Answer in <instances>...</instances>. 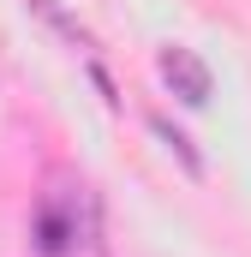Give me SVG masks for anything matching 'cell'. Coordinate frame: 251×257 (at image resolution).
I'll use <instances>...</instances> for the list:
<instances>
[{
    "label": "cell",
    "instance_id": "cell-1",
    "mask_svg": "<svg viewBox=\"0 0 251 257\" xmlns=\"http://www.w3.org/2000/svg\"><path fill=\"white\" fill-rule=\"evenodd\" d=\"M84 239H90V197H84V186H78V197L66 192V197H48L36 209V245L48 257H66Z\"/></svg>",
    "mask_w": 251,
    "mask_h": 257
},
{
    "label": "cell",
    "instance_id": "cell-2",
    "mask_svg": "<svg viewBox=\"0 0 251 257\" xmlns=\"http://www.w3.org/2000/svg\"><path fill=\"white\" fill-rule=\"evenodd\" d=\"M162 78H168V90H174L180 102H191V108L209 102V90H215V84H209V66L197 60L191 48H162Z\"/></svg>",
    "mask_w": 251,
    "mask_h": 257
}]
</instances>
